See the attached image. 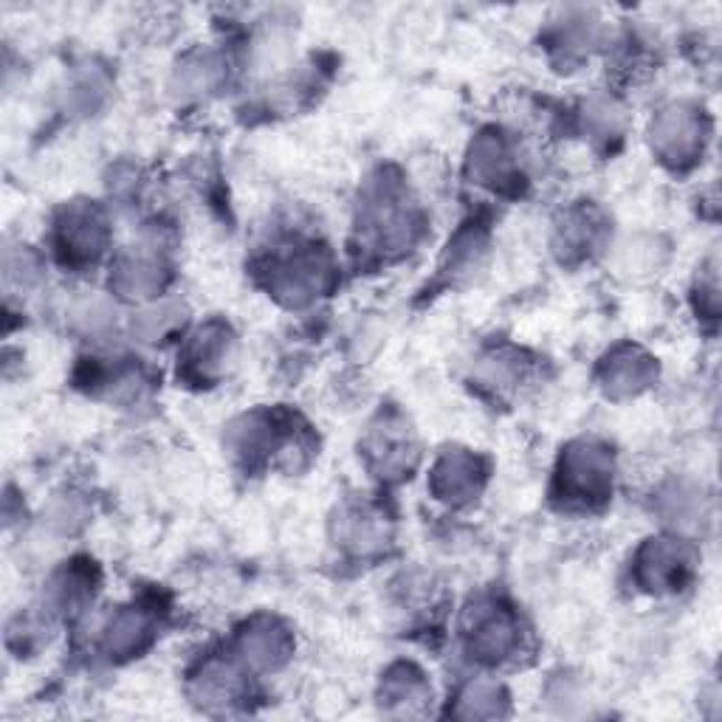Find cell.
I'll use <instances>...</instances> for the list:
<instances>
[{"label": "cell", "mask_w": 722, "mask_h": 722, "mask_svg": "<svg viewBox=\"0 0 722 722\" xmlns=\"http://www.w3.org/2000/svg\"><path fill=\"white\" fill-rule=\"evenodd\" d=\"M441 472L446 474H455V483H446L443 488H437V494H441V499H466L463 494H477V461H472V457L466 455H455V457H446V461L441 463Z\"/></svg>", "instance_id": "8fae6325"}, {"label": "cell", "mask_w": 722, "mask_h": 722, "mask_svg": "<svg viewBox=\"0 0 722 722\" xmlns=\"http://www.w3.org/2000/svg\"><path fill=\"white\" fill-rule=\"evenodd\" d=\"M689 565L685 550L669 539H652L638 559L641 579L643 585H649V590H678L689 576Z\"/></svg>", "instance_id": "277c9868"}, {"label": "cell", "mask_w": 722, "mask_h": 722, "mask_svg": "<svg viewBox=\"0 0 722 722\" xmlns=\"http://www.w3.org/2000/svg\"><path fill=\"white\" fill-rule=\"evenodd\" d=\"M379 519L370 510H350L348 517H344V539H350L348 545H355L359 550L373 548L375 536H381Z\"/></svg>", "instance_id": "9a60e30c"}, {"label": "cell", "mask_w": 722, "mask_h": 722, "mask_svg": "<svg viewBox=\"0 0 722 722\" xmlns=\"http://www.w3.org/2000/svg\"><path fill=\"white\" fill-rule=\"evenodd\" d=\"M643 355L638 353H623L612 359V364L607 368V381H612V390H623V393H636L641 390L643 381L649 379V368Z\"/></svg>", "instance_id": "7c38bea8"}, {"label": "cell", "mask_w": 722, "mask_h": 722, "mask_svg": "<svg viewBox=\"0 0 722 722\" xmlns=\"http://www.w3.org/2000/svg\"><path fill=\"white\" fill-rule=\"evenodd\" d=\"M60 246L69 251L71 260H94L105 246V220L96 209L76 206L65 213V220L60 224Z\"/></svg>", "instance_id": "5b68a950"}, {"label": "cell", "mask_w": 722, "mask_h": 722, "mask_svg": "<svg viewBox=\"0 0 722 722\" xmlns=\"http://www.w3.org/2000/svg\"><path fill=\"white\" fill-rule=\"evenodd\" d=\"M561 479H565L567 492L576 494L574 499L596 503V499H605V494L610 492L612 463L601 446H596V443H579V446L567 452Z\"/></svg>", "instance_id": "6da1fadb"}, {"label": "cell", "mask_w": 722, "mask_h": 722, "mask_svg": "<svg viewBox=\"0 0 722 722\" xmlns=\"http://www.w3.org/2000/svg\"><path fill=\"white\" fill-rule=\"evenodd\" d=\"M472 638H474L472 647L477 649L483 658L497 660V658H505V652L514 649V643H517V627H514L510 616L494 610L492 616L477 618Z\"/></svg>", "instance_id": "8992f818"}, {"label": "cell", "mask_w": 722, "mask_h": 722, "mask_svg": "<svg viewBox=\"0 0 722 722\" xmlns=\"http://www.w3.org/2000/svg\"><path fill=\"white\" fill-rule=\"evenodd\" d=\"M328 280H330V266L324 262V257L308 251V255L291 257V260H286L280 268H277L275 288L277 293H282V297L291 302V306H302V302H308L313 293L322 291V288L328 286Z\"/></svg>", "instance_id": "3957f363"}, {"label": "cell", "mask_w": 722, "mask_h": 722, "mask_svg": "<svg viewBox=\"0 0 722 722\" xmlns=\"http://www.w3.org/2000/svg\"><path fill=\"white\" fill-rule=\"evenodd\" d=\"M144 638H147V618L138 616V612H122L111 627L107 649L111 652H133V649L142 647Z\"/></svg>", "instance_id": "4fadbf2b"}, {"label": "cell", "mask_w": 722, "mask_h": 722, "mask_svg": "<svg viewBox=\"0 0 722 722\" xmlns=\"http://www.w3.org/2000/svg\"><path fill=\"white\" fill-rule=\"evenodd\" d=\"M472 169L477 173L479 184H505L510 175V156L499 138H479L472 156Z\"/></svg>", "instance_id": "9c48e42d"}, {"label": "cell", "mask_w": 722, "mask_h": 722, "mask_svg": "<svg viewBox=\"0 0 722 722\" xmlns=\"http://www.w3.org/2000/svg\"><path fill=\"white\" fill-rule=\"evenodd\" d=\"M288 638L286 629L277 627L275 621H260L251 627V632H246L244 638V652L255 667H277L286 658Z\"/></svg>", "instance_id": "52a82bcc"}, {"label": "cell", "mask_w": 722, "mask_h": 722, "mask_svg": "<svg viewBox=\"0 0 722 722\" xmlns=\"http://www.w3.org/2000/svg\"><path fill=\"white\" fill-rule=\"evenodd\" d=\"M381 430L384 432H373V437H370V457L379 463L381 472H399V468L410 466L406 463V457H412L410 437L404 432L395 435L393 424H384Z\"/></svg>", "instance_id": "30bf717a"}, {"label": "cell", "mask_w": 722, "mask_h": 722, "mask_svg": "<svg viewBox=\"0 0 722 722\" xmlns=\"http://www.w3.org/2000/svg\"><path fill=\"white\" fill-rule=\"evenodd\" d=\"M652 142L660 149V156L672 162H689L698 149H703V125L698 111L685 105H674L658 116L652 127Z\"/></svg>", "instance_id": "7a4b0ae2"}, {"label": "cell", "mask_w": 722, "mask_h": 722, "mask_svg": "<svg viewBox=\"0 0 722 722\" xmlns=\"http://www.w3.org/2000/svg\"><path fill=\"white\" fill-rule=\"evenodd\" d=\"M235 691L237 674L231 672V669L213 663V667L200 674V698L209 700V703H226V700H231Z\"/></svg>", "instance_id": "5bb4252c"}, {"label": "cell", "mask_w": 722, "mask_h": 722, "mask_svg": "<svg viewBox=\"0 0 722 722\" xmlns=\"http://www.w3.org/2000/svg\"><path fill=\"white\" fill-rule=\"evenodd\" d=\"M162 280H164L162 262H158L156 257H147V255H136L122 260L116 275L118 288L131 293V297H136V291L138 297H149V293L162 288Z\"/></svg>", "instance_id": "ba28073f"}]
</instances>
